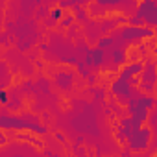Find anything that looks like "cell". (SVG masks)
<instances>
[{
	"label": "cell",
	"mask_w": 157,
	"mask_h": 157,
	"mask_svg": "<svg viewBox=\"0 0 157 157\" xmlns=\"http://www.w3.org/2000/svg\"><path fill=\"white\" fill-rule=\"evenodd\" d=\"M157 13V6L153 4V2H150V0H146V2H142L140 6H139V13L137 15H140L142 19H148L150 21V24L153 26L155 24V15Z\"/></svg>",
	"instance_id": "cell-1"
},
{
	"label": "cell",
	"mask_w": 157,
	"mask_h": 157,
	"mask_svg": "<svg viewBox=\"0 0 157 157\" xmlns=\"http://www.w3.org/2000/svg\"><path fill=\"white\" fill-rule=\"evenodd\" d=\"M111 43H113V37H104V39L98 41V48H100V50H102V48H107Z\"/></svg>",
	"instance_id": "cell-2"
},
{
	"label": "cell",
	"mask_w": 157,
	"mask_h": 157,
	"mask_svg": "<svg viewBox=\"0 0 157 157\" xmlns=\"http://www.w3.org/2000/svg\"><path fill=\"white\" fill-rule=\"evenodd\" d=\"M61 15H63V11H61L59 8H56V10H52V11H50V17H52L54 21H59V19H61Z\"/></svg>",
	"instance_id": "cell-3"
},
{
	"label": "cell",
	"mask_w": 157,
	"mask_h": 157,
	"mask_svg": "<svg viewBox=\"0 0 157 157\" xmlns=\"http://www.w3.org/2000/svg\"><path fill=\"white\" fill-rule=\"evenodd\" d=\"M0 102H2V104H8L10 102V94H8V91H0Z\"/></svg>",
	"instance_id": "cell-4"
}]
</instances>
